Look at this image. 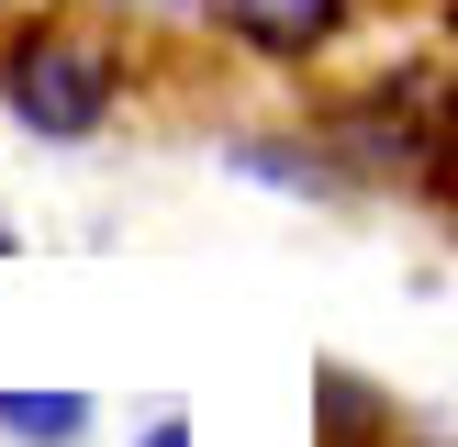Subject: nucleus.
<instances>
[{
  "label": "nucleus",
  "mask_w": 458,
  "mask_h": 447,
  "mask_svg": "<svg viewBox=\"0 0 458 447\" xmlns=\"http://www.w3.org/2000/svg\"><path fill=\"white\" fill-rule=\"evenodd\" d=\"M313 134L335 146V168H347L358 190H414V201H437V213H458V67L392 56Z\"/></svg>",
  "instance_id": "nucleus-2"
},
{
  "label": "nucleus",
  "mask_w": 458,
  "mask_h": 447,
  "mask_svg": "<svg viewBox=\"0 0 458 447\" xmlns=\"http://www.w3.org/2000/svg\"><path fill=\"white\" fill-rule=\"evenodd\" d=\"M56 12H157V0H56Z\"/></svg>",
  "instance_id": "nucleus-9"
},
{
  "label": "nucleus",
  "mask_w": 458,
  "mask_h": 447,
  "mask_svg": "<svg viewBox=\"0 0 458 447\" xmlns=\"http://www.w3.org/2000/svg\"><path fill=\"white\" fill-rule=\"evenodd\" d=\"M224 168L258 179V190H291V201H347L358 190L325 134H224Z\"/></svg>",
  "instance_id": "nucleus-4"
},
{
  "label": "nucleus",
  "mask_w": 458,
  "mask_h": 447,
  "mask_svg": "<svg viewBox=\"0 0 458 447\" xmlns=\"http://www.w3.org/2000/svg\"><path fill=\"white\" fill-rule=\"evenodd\" d=\"M392 436H403V402L369 392L347 358H325L313 369V447H392Z\"/></svg>",
  "instance_id": "nucleus-5"
},
{
  "label": "nucleus",
  "mask_w": 458,
  "mask_h": 447,
  "mask_svg": "<svg viewBox=\"0 0 458 447\" xmlns=\"http://www.w3.org/2000/svg\"><path fill=\"white\" fill-rule=\"evenodd\" d=\"M447 56H458V0H447Z\"/></svg>",
  "instance_id": "nucleus-11"
},
{
  "label": "nucleus",
  "mask_w": 458,
  "mask_h": 447,
  "mask_svg": "<svg viewBox=\"0 0 458 447\" xmlns=\"http://www.w3.org/2000/svg\"><path fill=\"white\" fill-rule=\"evenodd\" d=\"M201 22L258 67H325L358 34V0H201Z\"/></svg>",
  "instance_id": "nucleus-3"
},
{
  "label": "nucleus",
  "mask_w": 458,
  "mask_h": 447,
  "mask_svg": "<svg viewBox=\"0 0 458 447\" xmlns=\"http://www.w3.org/2000/svg\"><path fill=\"white\" fill-rule=\"evenodd\" d=\"M89 425H101L89 392H0V436L12 447H79Z\"/></svg>",
  "instance_id": "nucleus-6"
},
{
  "label": "nucleus",
  "mask_w": 458,
  "mask_h": 447,
  "mask_svg": "<svg viewBox=\"0 0 458 447\" xmlns=\"http://www.w3.org/2000/svg\"><path fill=\"white\" fill-rule=\"evenodd\" d=\"M392 447H458V425H425V414H403V436Z\"/></svg>",
  "instance_id": "nucleus-8"
},
{
  "label": "nucleus",
  "mask_w": 458,
  "mask_h": 447,
  "mask_svg": "<svg viewBox=\"0 0 458 447\" xmlns=\"http://www.w3.org/2000/svg\"><path fill=\"white\" fill-rule=\"evenodd\" d=\"M134 447H191V414H146V436Z\"/></svg>",
  "instance_id": "nucleus-7"
},
{
  "label": "nucleus",
  "mask_w": 458,
  "mask_h": 447,
  "mask_svg": "<svg viewBox=\"0 0 458 447\" xmlns=\"http://www.w3.org/2000/svg\"><path fill=\"white\" fill-rule=\"evenodd\" d=\"M123 89H134V56L112 22L89 12H56V0H22L0 22V123L34 134V146H101L123 123Z\"/></svg>",
  "instance_id": "nucleus-1"
},
{
  "label": "nucleus",
  "mask_w": 458,
  "mask_h": 447,
  "mask_svg": "<svg viewBox=\"0 0 458 447\" xmlns=\"http://www.w3.org/2000/svg\"><path fill=\"white\" fill-rule=\"evenodd\" d=\"M12 246H22V235H12V213H0V257H12Z\"/></svg>",
  "instance_id": "nucleus-10"
}]
</instances>
